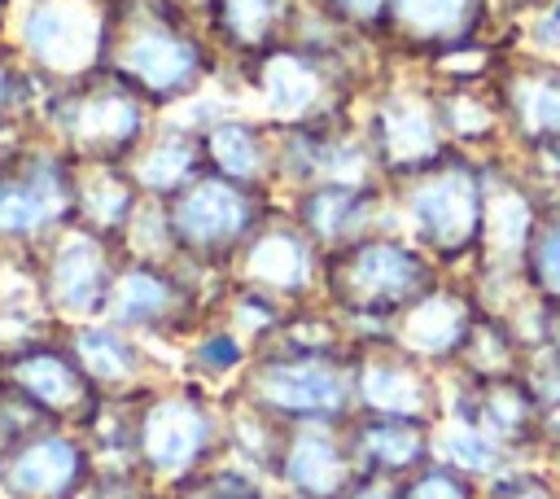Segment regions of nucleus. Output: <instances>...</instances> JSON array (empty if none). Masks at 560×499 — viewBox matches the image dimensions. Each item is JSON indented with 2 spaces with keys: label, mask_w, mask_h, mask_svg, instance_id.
Instances as JSON below:
<instances>
[{
  "label": "nucleus",
  "mask_w": 560,
  "mask_h": 499,
  "mask_svg": "<svg viewBox=\"0 0 560 499\" xmlns=\"http://www.w3.org/2000/svg\"><path fill=\"white\" fill-rule=\"evenodd\" d=\"M44 92L48 88L22 66V57L9 48V39H0V136L4 140H22L26 131H35Z\"/></svg>",
  "instance_id": "e433bc0d"
},
{
  "label": "nucleus",
  "mask_w": 560,
  "mask_h": 499,
  "mask_svg": "<svg viewBox=\"0 0 560 499\" xmlns=\"http://www.w3.org/2000/svg\"><path fill=\"white\" fill-rule=\"evenodd\" d=\"M4 394L26 407L39 425H70L88 429L96 407L105 403L88 372L79 368L61 328L35 333L4 350Z\"/></svg>",
  "instance_id": "4468645a"
},
{
  "label": "nucleus",
  "mask_w": 560,
  "mask_h": 499,
  "mask_svg": "<svg viewBox=\"0 0 560 499\" xmlns=\"http://www.w3.org/2000/svg\"><path fill=\"white\" fill-rule=\"evenodd\" d=\"M74 158L48 136H22L0 162V254L35 258L74 223Z\"/></svg>",
  "instance_id": "9d476101"
},
{
  "label": "nucleus",
  "mask_w": 560,
  "mask_h": 499,
  "mask_svg": "<svg viewBox=\"0 0 560 499\" xmlns=\"http://www.w3.org/2000/svg\"><path fill=\"white\" fill-rule=\"evenodd\" d=\"M122 166L144 193V201H171L206 171L201 131L171 114H158V123L149 127V136L136 144V153Z\"/></svg>",
  "instance_id": "c85d7f7f"
},
{
  "label": "nucleus",
  "mask_w": 560,
  "mask_h": 499,
  "mask_svg": "<svg viewBox=\"0 0 560 499\" xmlns=\"http://www.w3.org/2000/svg\"><path fill=\"white\" fill-rule=\"evenodd\" d=\"M446 271L398 228L368 232L324 254L319 298L350 324L354 337H385L389 324Z\"/></svg>",
  "instance_id": "20e7f679"
},
{
  "label": "nucleus",
  "mask_w": 560,
  "mask_h": 499,
  "mask_svg": "<svg viewBox=\"0 0 560 499\" xmlns=\"http://www.w3.org/2000/svg\"><path fill=\"white\" fill-rule=\"evenodd\" d=\"M118 0H13L9 48L44 88H66L105 70Z\"/></svg>",
  "instance_id": "1a4fd4ad"
},
{
  "label": "nucleus",
  "mask_w": 560,
  "mask_h": 499,
  "mask_svg": "<svg viewBox=\"0 0 560 499\" xmlns=\"http://www.w3.org/2000/svg\"><path fill=\"white\" fill-rule=\"evenodd\" d=\"M529 346L521 341V333L512 328V320L494 315V311H477V324L459 350V363L446 376L459 381H499V376H516L525 372Z\"/></svg>",
  "instance_id": "f704fd0d"
},
{
  "label": "nucleus",
  "mask_w": 560,
  "mask_h": 499,
  "mask_svg": "<svg viewBox=\"0 0 560 499\" xmlns=\"http://www.w3.org/2000/svg\"><path fill=\"white\" fill-rule=\"evenodd\" d=\"M122 267V245L70 223L35 254V289L52 328H74L88 320H105L114 276Z\"/></svg>",
  "instance_id": "ddd939ff"
},
{
  "label": "nucleus",
  "mask_w": 560,
  "mask_h": 499,
  "mask_svg": "<svg viewBox=\"0 0 560 499\" xmlns=\"http://www.w3.org/2000/svg\"><path fill=\"white\" fill-rule=\"evenodd\" d=\"M354 416L438 420L446 407V376L389 337H354L350 346Z\"/></svg>",
  "instance_id": "f3484780"
},
{
  "label": "nucleus",
  "mask_w": 560,
  "mask_h": 499,
  "mask_svg": "<svg viewBox=\"0 0 560 499\" xmlns=\"http://www.w3.org/2000/svg\"><path fill=\"white\" fill-rule=\"evenodd\" d=\"M96 468L101 464L83 429L31 425L0 460V499H79Z\"/></svg>",
  "instance_id": "a211bd4d"
},
{
  "label": "nucleus",
  "mask_w": 560,
  "mask_h": 499,
  "mask_svg": "<svg viewBox=\"0 0 560 499\" xmlns=\"http://www.w3.org/2000/svg\"><path fill=\"white\" fill-rule=\"evenodd\" d=\"M232 285L258 289L284 306L319 302L324 289V250L311 241V232L276 201V210L249 232L241 254L228 267Z\"/></svg>",
  "instance_id": "dca6fc26"
},
{
  "label": "nucleus",
  "mask_w": 560,
  "mask_h": 499,
  "mask_svg": "<svg viewBox=\"0 0 560 499\" xmlns=\"http://www.w3.org/2000/svg\"><path fill=\"white\" fill-rule=\"evenodd\" d=\"M481 499H560V468L547 460H516L481 486Z\"/></svg>",
  "instance_id": "ea45409f"
},
{
  "label": "nucleus",
  "mask_w": 560,
  "mask_h": 499,
  "mask_svg": "<svg viewBox=\"0 0 560 499\" xmlns=\"http://www.w3.org/2000/svg\"><path fill=\"white\" fill-rule=\"evenodd\" d=\"M171 499H276L271 481L241 468L236 460H219L214 468L197 473L192 481H184L179 490H171Z\"/></svg>",
  "instance_id": "58836bf2"
},
{
  "label": "nucleus",
  "mask_w": 560,
  "mask_h": 499,
  "mask_svg": "<svg viewBox=\"0 0 560 499\" xmlns=\"http://www.w3.org/2000/svg\"><path fill=\"white\" fill-rule=\"evenodd\" d=\"M455 416L477 420L490 438H499L516 460H538L542 446V407L529 390L525 372L499 381H459L446 376V407Z\"/></svg>",
  "instance_id": "a878e982"
},
{
  "label": "nucleus",
  "mask_w": 560,
  "mask_h": 499,
  "mask_svg": "<svg viewBox=\"0 0 560 499\" xmlns=\"http://www.w3.org/2000/svg\"><path fill=\"white\" fill-rule=\"evenodd\" d=\"M9 9H13V0H0V39L9 35Z\"/></svg>",
  "instance_id": "09e8293b"
},
{
  "label": "nucleus",
  "mask_w": 560,
  "mask_h": 499,
  "mask_svg": "<svg viewBox=\"0 0 560 499\" xmlns=\"http://www.w3.org/2000/svg\"><path fill=\"white\" fill-rule=\"evenodd\" d=\"M31 425H39L26 407H18L9 394H0V460L9 455V446H13V438L22 433V429H31Z\"/></svg>",
  "instance_id": "a18cd8bd"
},
{
  "label": "nucleus",
  "mask_w": 560,
  "mask_h": 499,
  "mask_svg": "<svg viewBox=\"0 0 560 499\" xmlns=\"http://www.w3.org/2000/svg\"><path fill=\"white\" fill-rule=\"evenodd\" d=\"M534 4H542V0H499V9H503V18L512 22V18H521V13H529Z\"/></svg>",
  "instance_id": "de8ad7c7"
},
{
  "label": "nucleus",
  "mask_w": 560,
  "mask_h": 499,
  "mask_svg": "<svg viewBox=\"0 0 560 499\" xmlns=\"http://www.w3.org/2000/svg\"><path fill=\"white\" fill-rule=\"evenodd\" d=\"M477 311H481V302H477L472 285L464 276H442L389 324L385 337L446 376L459 363V350L477 324Z\"/></svg>",
  "instance_id": "4be33fe9"
},
{
  "label": "nucleus",
  "mask_w": 560,
  "mask_h": 499,
  "mask_svg": "<svg viewBox=\"0 0 560 499\" xmlns=\"http://www.w3.org/2000/svg\"><path fill=\"white\" fill-rule=\"evenodd\" d=\"M394 228L411 236L446 276H468L481 254L486 162L451 149L433 166L389 184Z\"/></svg>",
  "instance_id": "39448f33"
},
{
  "label": "nucleus",
  "mask_w": 560,
  "mask_h": 499,
  "mask_svg": "<svg viewBox=\"0 0 560 499\" xmlns=\"http://www.w3.org/2000/svg\"><path fill=\"white\" fill-rule=\"evenodd\" d=\"M219 289H223V276H206L179 258L158 263V258L122 254L105 320L175 355L210 320Z\"/></svg>",
  "instance_id": "6e6552de"
},
{
  "label": "nucleus",
  "mask_w": 560,
  "mask_h": 499,
  "mask_svg": "<svg viewBox=\"0 0 560 499\" xmlns=\"http://www.w3.org/2000/svg\"><path fill=\"white\" fill-rule=\"evenodd\" d=\"M144 193L127 175L122 162H79L74 166V223L92 228L122 245L127 228L136 223Z\"/></svg>",
  "instance_id": "7c9ffc66"
},
{
  "label": "nucleus",
  "mask_w": 560,
  "mask_h": 499,
  "mask_svg": "<svg viewBox=\"0 0 560 499\" xmlns=\"http://www.w3.org/2000/svg\"><path fill=\"white\" fill-rule=\"evenodd\" d=\"M311 184H385L354 114L319 127L276 131V197Z\"/></svg>",
  "instance_id": "6ab92c4d"
},
{
  "label": "nucleus",
  "mask_w": 560,
  "mask_h": 499,
  "mask_svg": "<svg viewBox=\"0 0 560 499\" xmlns=\"http://www.w3.org/2000/svg\"><path fill=\"white\" fill-rule=\"evenodd\" d=\"M508 39H512V48H521V53L560 61V0H542V4H534L529 13L512 18V22H508Z\"/></svg>",
  "instance_id": "a19ab883"
},
{
  "label": "nucleus",
  "mask_w": 560,
  "mask_h": 499,
  "mask_svg": "<svg viewBox=\"0 0 560 499\" xmlns=\"http://www.w3.org/2000/svg\"><path fill=\"white\" fill-rule=\"evenodd\" d=\"M79 368L88 372V381L96 385L101 398H118V403H131V398H144L149 390H158L162 381H171L179 368H175V355L118 328L114 320H88V324H74V328H61Z\"/></svg>",
  "instance_id": "aec40b11"
},
{
  "label": "nucleus",
  "mask_w": 560,
  "mask_h": 499,
  "mask_svg": "<svg viewBox=\"0 0 560 499\" xmlns=\"http://www.w3.org/2000/svg\"><path fill=\"white\" fill-rule=\"evenodd\" d=\"M280 206L311 232V241L324 254H332L368 232L394 228L389 184H311V188L280 197Z\"/></svg>",
  "instance_id": "393cba45"
},
{
  "label": "nucleus",
  "mask_w": 560,
  "mask_h": 499,
  "mask_svg": "<svg viewBox=\"0 0 560 499\" xmlns=\"http://www.w3.org/2000/svg\"><path fill=\"white\" fill-rule=\"evenodd\" d=\"M153 495L158 490H149V481L131 468H96V477L79 499H153Z\"/></svg>",
  "instance_id": "c03bdc74"
},
{
  "label": "nucleus",
  "mask_w": 560,
  "mask_h": 499,
  "mask_svg": "<svg viewBox=\"0 0 560 499\" xmlns=\"http://www.w3.org/2000/svg\"><path fill=\"white\" fill-rule=\"evenodd\" d=\"M214 315H219L223 324H232L254 350H262V346L276 337V328L284 324L289 306L276 302V298H267V293H258V289L232 285V280L223 276V289H219V298H214Z\"/></svg>",
  "instance_id": "c9c22d12"
},
{
  "label": "nucleus",
  "mask_w": 560,
  "mask_h": 499,
  "mask_svg": "<svg viewBox=\"0 0 560 499\" xmlns=\"http://www.w3.org/2000/svg\"><path fill=\"white\" fill-rule=\"evenodd\" d=\"M508 35L499 0H389L381 53L394 66H429L455 48Z\"/></svg>",
  "instance_id": "2eb2a0df"
},
{
  "label": "nucleus",
  "mask_w": 560,
  "mask_h": 499,
  "mask_svg": "<svg viewBox=\"0 0 560 499\" xmlns=\"http://www.w3.org/2000/svg\"><path fill=\"white\" fill-rule=\"evenodd\" d=\"M249 359H254V346H249L232 324H223L214 311H210V320L175 350L179 376H188V381H197V385H206V390H214V394H232V390L241 385Z\"/></svg>",
  "instance_id": "473e14b6"
},
{
  "label": "nucleus",
  "mask_w": 560,
  "mask_h": 499,
  "mask_svg": "<svg viewBox=\"0 0 560 499\" xmlns=\"http://www.w3.org/2000/svg\"><path fill=\"white\" fill-rule=\"evenodd\" d=\"M398 499H481V486L446 468L442 460H429L424 468L398 481Z\"/></svg>",
  "instance_id": "79ce46f5"
},
{
  "label": "nucleus",
  "mask_w": 560,
  "mask_h": 499,
  "mask_svg": "<svg viewBox=\"0 0 560 499\" xmlns=\"http://www.w3.org/2000/svg\"><path fill=\"white\" fill-rule=\"evenodd\" d=\"M521 280L547 311H560V201L542 206L525 263H521Z\"/></svg>",
  "instance_id": "4c0bfd02"
},
{
  "label": "nucleus",
  "mask_w": 560,
  "mask_h": 499,
  "mask_svg": "<svg viewBox=\"0 0 560 499\" xmlns=\"http://www.w3.org/2000/svg\"><path fill=\"white\" fill-rule=\"evenodd\" d=\"M276 193L232 184L214 171H201L179 197L166 201V223L179 263L206 271V276H228L232 258L249 241V232L276 210Z\"/></svg>",
  "instance_id": "f8f14e48"
},
{
  "label": "nucleus",
  "mask_w": 560,
  "mask_h": 499,
  "mask_svg": "<svg viewBox=\"0 0 560 499\" xmlns=\"http://www.w3.org/2000/svg\"><path fill=\"white\" fill-rule=\"evenodd\" d=\"M105 74L122 79L158 114L179 109L228 79L192 0H118Z\"/></svg>",
  "instance_id": "f257e3e1"
},
{
  "label": "nucleus",
  "mask_w": 560,
  "mask_h": 499,
  "mask_svg": "<svg viewBox=\"0 0 560 499\" xmlns=\"http://www.w3.org/2000/svg\"><path fill=\"white\" fill-rule=\"evenodd\" d=\"M26 136H31V131H26ZM13 144H18V140H4V136H0V162L9 158V149H13Z\"/></svg>",
  "instance_id": "8fccbe9b"
},
{
  "label": "nucleus",
  "mask_w": 560,
  "mask_h": 499,
  "mask_svg": "<svg viewBox=\"0 0 560 499\" xmlns=\"http://www.w3.org/2000/svg\"><path fill=\"white\" fill-rule=\"evenodd\" d=\"M201 158H206V171L232 184L276 193V131L245 105L201 127Z\"/></svg>",
  "instance_id": "cd10ccee"
},
{
  "label": "nucleus",
  "mask_w": 560,
  "mask_h": 499,
  "mask_svg": "<svg viewBox=\"0 0 560 499\" xmlns=\"http://www.w3.org/2000/svg\"><path fill=\"white\" fill-rule=\"evenodd\" d=\"M153 123L158 109L105 70L66 88H48L35 114V131L74 162H127Z\"/></svg>",
  "instance_id": "423d86ee"
},
{
  "label": "nucleus",
  "mask_w": 560,
  "mask_h": 499,
  "mask_svg": "<svg viewBox=\"0 0 560 499\" xmlns=\"http://www.w3.org/2000/svg\"><path fill=\"white\" fill-rule=\"evenodd\" d=\"M232 394L284 429L354 420L350 355H298V350L262 346V350H254V359Z\"/></svg>",
  "instance_id": "9b49d317"
},
{
  "label": "nucleus",
  "mask_w": 560,
  "mask_h": 499,
  "mask_svg": "<svg viewBox=\"0 0 560 499\" xmlns=\"http://www.w3.org/2000/svg\"><path fill=\"white\" fill-rule=\"evenodd\" d=\"M381 70L385 66H363V61L284 39L262 57L228 70V79L236 101L249 114H258L271 131H298V127L350 118L359 109V96Z\"/></svg>",
  "instance_id": "f03ea898"
},
{
  "label": "nucleus",
  "mask_w": 560,
  "mask_h": 499,
  "mask_svg": "<svg viewBox=\"0 0 560 499\" xmlns=\"http://www.w3.org/2000/svg\"><path fill=\"white\" fill-rule=\"evenodd\" d=\"M0 394H4V346H0Z\"/></svg>",
  "instance_id": "3c124183"
},
{
  "label": "nucleus",
  "mask_w": 560,
  "mask_h": 499,
  "mask_svg": "<svg viewBox=\"0 0 560 499\" xmlns=\"http://www.w3.org/2000/svg\"><path fill=\"white\" fill-rule=\"evenodd\" d=\"M346 438L359 473L376 481H402L433 460V420L354 416L346 425Z\"/></svg>",
  "instance_id": "c756f323"
},
{
  "label": "nucleus",
  "mask_w": 560,
  "mask_h": 499,
  "mask_svg": "<svg viewBox=\"0 0 560 499\" xmlns=\"http://www.w3.org/2000/svg\"><path fill=\"white\" fill-rule=\"evenodd\" d=\"M547 197L529 184L512 153L486 162V219H481V254L468 276H521L529 236L538 228Z\"/></svg>",
  "instance_id": "412c9836"
},
{
  "label": "nucleus",
  "mask_w": 560,
  "mask_h": 499,
  "mask_svg": "<svg viewBox=\"0 0 560 499\" xmlns=\"http://www.w3.org/2000/svg\"><path fill=\"white\" fill-rule=\"evenodd\" d=\"M494 96L508 123V153H538L560 140V61L508 48Z\"/></svg>",
  "instance_id": "5701e85b"
},
{
  "label": "nucleus",
  "mask_w": 560,
  "mask_h": 499,
  "mask_svg": "<svg viewBox=\"0 0 560 499\" xmlns=\"http://www.w3.org/2000/svg\"><path fill=\"white\" fill-rule=\"evenodd\" d=\"M201 26L228 70L284 44L302 0H192Z\"/></svg>",
  "instance_id": "bb28decb"
},
{
  "label": "nucleus",
  "mask_w": 560,
  "mask_h": 499,
  "mask_svg": "<svg viewBox=\"0 0 560 499\" xmlns=\"http://www.w3.org/2000/svg\"><path fill=\"white\" fill-rule=\"evenodd\" d=\"M153 499H171V495H153Z\"/></svg>",
  "instance_id": "603ef678"
},
{
  "label": "nucleus",
  "mask_w": 560,
  "mask_h": 499,
  "mask_svg": "<svg viewBox=\"0 0 560 499\" xmlns=\"http://www.w3.org/2000/svg\"><path fill=\"white\" fill-rule=\"evenodd\" d=\"M219 460H228L223 394L175 372L131 403V464L149 490L171 495Z\"/></svg>",
  "instance_id": "7ed1b4c3"
},
{
  "label": "nucleus",
  "mask_w": 560,
  "mask_h": 499,
  "mask_svg": "<svg viewBox=\"0 0 560 499\" xmlns=\"http://www.w3.org/2000/svg\"><path fill=\"white\" fill-rule=\"evenodd\" d=\"M341 499H398V481H376V477H359Z\"/></svg>",
  "instance_id": "49530a36"
},
{
  "label": "nucleus",
  "mask_w": 560,
  "mask_h": 499,
  "mask_svg": "<svg viewBox=\"0 0 560 499\" xmlns=\"http://www.w3.org/2000/svg\"><path fill=\"white\" fill-rule=\"evenodd\" d=\"M433 92H438V118H442L451 149L481 158V162L508 153V123H503V105L494 96V83L433 88Z\"/></svg>",
  "instance_id": "2f4dec72"
},
{
  "label": "nucleus",
  "mask_w": 560,
  "mask_h": 499,
  "mask_svg": "<svg viewBox=\"0 0 560 499\" xmlns=\"http://www.w3.org/2000/svg\"><path fill=\"white\" fill-rule=\"evenodd\" d=\"M306 4H311V9H319L328 22H337L341 31H350V35H363V39H376V44H381L389 0H306Z\"/></svg>",
  "instance_id": "37998d69"
},
{
  "label": "nucleus",
  "mask_w": 560,
  "mask_h": 499,
  "mask_svg": "<svg viewBox=\"0 0 560 499\" xmlns=\"http://www.w3.org/2000/svg\"><path fill=\"white\" fill-rule=\"evenodd\" d=\"M354 118H359V131L368 136V149L385 184H398L451 153L438 118V92L411 66L389 61L359 96Z\"/></svg>",
  "instance_id": "0eeeda50"
},
{
  "label": "nucleus",
  "mask_w": 560,
  "mask_h": 499,
  "mask_svg": "<svg viewBox=\"0 0 560 499\" xmlns=\"http://www.w3.org/2000/svg\"><path fill=\"white\" fill-rule=\"evenodd\" d=\"M359 464L346 425H293L284 429L271 495L276 499H341L359 481Z\"/></svg>",
  "instance_id": "b1692460"
},
{
  "label": "nucleus",
  "mask_w": 560,
  "mask_h": 499,
  "mask_svg": "<svg viewBox=\"0 0 560 499\" xmlns=\"http://www.w3.org/2000/svg\"><path fill=\"white\" fill-rule=\"evenodd\" d=\"M433 460H442L446 468L464 473V477L477 481V486L494 481L503 468L516 464V455H512L499 438H490L477 420L455 416V411H442V416L433 420Z\"/></svg>",
  "instance_id": "72a5a7b5"
}]
</instances>
